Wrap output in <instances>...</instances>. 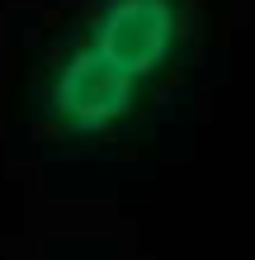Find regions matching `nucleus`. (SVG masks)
Here are the masks:
<instances>
[{
	"instance_id": "nucleus-1",
	"label": "nucleus",
	"mask_w": 255,
	"mask_h": 260,
	"mask_svg": "<svg viewBox=\"0 0 255 260\" xmlns=\"http://www.w3.org/2000/svg\"><path fill=\"white\" fill-rule=\"evenodd\" d=\"M142 85L128 71H118L109 57L90 43H71L62 57L43 67L38 81V114L48 128L71 137H104L137 109Z\"/></svg>"
},
{
	"instance_id": "nucleus-2",
	"label": "nucleus",
	"mask_w": 255,
	"mask_h": 260,
	"mask_svg": "<svg viewBox=\"0 0 255 260\" xmlns=\"http://www.w3.org/2000/svg\"><path fill=\"white\" fill-rule=\"evenodd\" d=\"M85 43L147 85L166 76L185 48V0H99L85 24Z\"/></svg>"
}]
</instances>
